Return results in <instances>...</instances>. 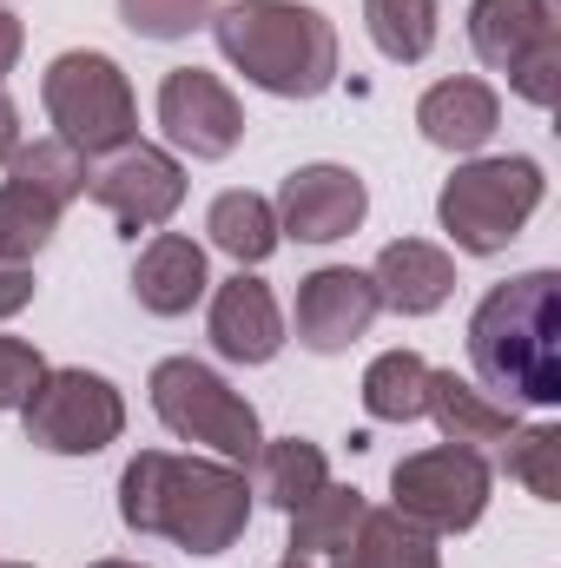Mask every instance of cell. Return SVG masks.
<instances>
[{"label": "cell", "instance_id": "6da1fadb", "mask_svg": "<svg viewBox=\"0 0 561 568\" xmlns=\"http://www.w3.org/2000/svg\"><path fill=\"white\" fill-rule=\"evenodd\" d=\"M120 516L133 536H165L185 556H225L252 523V483L232 463L140 449L120 476Z\"/></svg>", "mask_w": 561, "mask_h": 568}, {"label": "cell", "instance_id": "7a4b0ae2", "mask_svg": "<svg viewBox=\"0 0 561 568\" xmlns=\"http://www.w3.org/2000/svg\"><path fill=\"white\" fill-rule=\"evenodd\" d=\"M469 364L509 404H561V278L522 272L496 284L469 317Z\"/></svg>", "mask_w": 561, "mask_h": 568}, {"label": "cell", "instance_id": "3957f363", "mask_svg": "<svg viewBox=\"0 0 561 568\" xmlns=\"http://www.w3.org/2000/svg\"><path fill=\"white\" fill-rule=\"evenodd\" d=\"M218 53L278 100H317L337 80V27L297 0H232L212 13Z\"/></svg>", "mask_w": 561, "mask_h": 568}, {"label": "cell", "instance_id": "277c9868", "mask_svg": "<svg viewBox=\"0 0 561 568\" xmlns=\"http://www.w3.org/2000/svg\"><path fill=\"white\" fill-rule=\"evenodd\" d=\"M542 192H549V179H542L536 159H469L442 185L436 219L462 252L489 258V252H509V239L536 219Z\"/></svg>", "mask_w": 561, "mask_h": 568}, {"label": "cell", "instance_id": "5b68a950", "mask_svg": "<svg viewBox=\"0 0 561 568\" xmlns=\"http://www.w3.org/2000/svg\"><path fill=\"white\" fill-rule=\"evenodd\" d=\"M152 410H159V424L172 429V436L205 443V449H218L225 463H252L258 443H265L258 410H252L218 371H205V364H192V357H165V364L152 371Z\"/></svg>", "mask_w": 561, "mask_h": 568}, {"label": "cell", "instance_id": "8992f818", "mask_svg": "<svg viewBox=\"0 0 561 568\" xmlns=\"http://www.w3.org/2000/svg\"><path fill=\"white\" fill-rule=\"evenodd\" d=\"M47 120L60 126V140H73L80 152H120L140 133V106L133 87L120 73V60L106 53H60L40 80Z\"/></svg>", "mask_w": 561, "mask_h": 568}, {"label": "cell", "instance_id": "52a82bcc", "mask_svg": "<svg viewBox=\"0 0 561 568\" xmlns=\"http://www.w3.org/2000/svg\"><path fill=\"white\" fill-rule=\"evenodd\" d=\"M469 47L489 73H509V87L529 106H555V80H561L555 0H476L469 7Z\"/></svg>", "mask_w": 561, "mask_h": 568}, {"label": "cell", "instance_id": "ba28073f", "mask_svg": "<svg viewBox=\"0 0 561 568\" xmlns=\"http://www.w3.org/2000/svg\"><path fill=\"white\" fill-rule=\"evenodd\" d=\"M390 496H397V516H410L417 529L462 536L489 509V463H482V449L436 443V449H417L390 469Z\"/></svg>", "mask_w": 561, "mask_h": 568}, {"label": "cell", "instance_id": "9c48e42d", "mask_svg": "<svg viewBox=\"0 0 561 568\" xmlns=\"http://www.w3.org/2000/svg\"><path fill=\"white\" fill-rule=\"evenodd\" d=\"M20 424H27V443L53 456H100L106 443H120L126 404L100 371H47L20 404Z\"/></svg>", "mask_w": 561, "mask_h": 568}, {"label": "cell", "instance_id": "30bf717a", "mask_svg": "<svg viewBox=\"0 0 561 568\" xmlns=\"http://www.w3.org/2000/svg\"><path fill=\"white\" fill-rule=\"evenodd\" d=\"M86 192L113 212V225H120L126 239H140V232H159V225L178 212V199H185V172H178L172 152L133 140L86 179Z\"/></svg>", "mask_w": 561, "mask_h": 568}, {"label": "cell", "instance_id": "8fae6325", "mask_svg": "<svg viewBox=\"0 0 561 568\" xmlns=\"http://www.w3.org/2000/svg\"><path fill=\"white\" fill-rule=\"evenodd\" d=\"M159 126L165 140L192 159H225L232 145L245 140V106L238 93L205 73V67H172L165 87H159Z\"/></svg>", "mask_w": 561, "mask_h": 568}, {"label": "cell", "instance_id": "7c38bea8", "mask_svg": "<svg viewBox=\"0 0 561 568\" xmlns=\"http://www.w3.org/2000/svg\"><path fill=\"white\" fill-rule=\"evenodd\" d=\"M272 212H278V232H290L297 245H330V239H350L364 225L370 192L344 165H297Z\"/></svg>", "mask_w": 561, "mask_h": 568}, {"label": "cell", "instance_id": "4fadbf2b", "mask_svg": "<svg viewBox=\"0 0 561 568\" xmlns=\"http://www.w3.org/2000/svg\"><path fill=\"white\" fill-rule=\"evenodd\" d=\"M377 284L350 265H324L297 284V344L330 357V351H350L370 324H377Z\"/></svg>", "mask_w": 561, "mask_h": 568}, {"label": "cell", "instance_id": "5bb4252c", "mask_svg": "<svg viewBox=\"0 0 561 568\" xmlns=\"http://www.w3.org/2000/svg\"><path fill=\"white\" fill-rule=\"evenodd\" d=\"M212 344L232 364H272L284 344V317H278L272 284L252 278V272L218 284V297H212Z\"/></svg>", "mask_w": 561, "mask_h": 568}, {"label": "cell", "instance_id": "9a60e30c", "mask_svg": "<svg viewBox=\"0 0 561 568\" xmlns=\"http://www.w3.org/2000/svg\"><path fill=\"white\" fill-rule=\"evenodd\" d=\"M364 496L357 489H337L324 483L304 509H290V549L284 562L297 568H350V549H357V529H364Z\"/></svg>", "mask_w": 561, "mask_h": 568}, {"label": "cell", "instance_id": "2e32d148", "mask_svg": "<svg viewBox=\"0 0 561 568\" xmlns=\"http://www.w3.org/2000/svg\"><path fill=\"white\" fill-rule=\"evenodd\" d=\"M377 304H390V311H404V317H429L449 291H456V265H449V252L442 245H422V239H397V245H384L377 252Z\"/></svg>", "mask_w": 561, "mask_h": 568}, {"label": "cell", "instance_id": "e0dca14e", "mask_svg": "<svg viewBox=\"0 0 561 568\" xmlns=\"http://www.w3.org/2000/svg\"><path fill=\"white\" fill-rule=\"evenodd\" d=\"M417 126H422V140L442 145V152H476V145L496 140L502 100L482 80H436L417 100Z\"/></svg>", "mask_w": 561, "mask_h": 568}, {"label": "cell", "instance_id": "ac0fdd59", "mask_svg": "<svg viewBox=\"0 0 561 568\" xmlns=\"http://www.w3.org/2000/svg\"><path fill=\"white\" fill-rule=\"evenodd\" d=\"M205 252L185 239V232H152V245L133 265V297H140L152 317H185L198 297H205Z\"/></svg>", "mask_w": 561, "mask_h": 568}, {"label": "cell", "instance_id": "d6986e66", "mask_svg": "<svg viewBox=\"0 0 561 568\" xmlns=\"http://www.w3.org/2000/svg\"><path fill=\"white\" fill-rule=\"evenodd\" d=\"M422 417H436V429L456 443V449H489V443H509L516 436V404H489L482 384L456 377V371H429V404Z\"/></svg>", "mask_w": 561, "mask_h": 568}, {"label": "cell", "instance_id": "ffe728a7", "mask_svg": "<svg viewBox=\"0 0 561 568\" xmlns=\"http://www.w3.org/2000/svg\"><path fill=\"white\" fill-rule=\"evenodd\" d=\"M205 232H212V245H218L225 258H238V272H245V265H265L284 239L272 199H258V192H218L212 212H205Z\"/></svg>", "mask_w": 561, "mask_h": 568}, {"label": "cell", "instance_id": "44dd1931", "mask_svg": "<svg viewBox=\"0 0 561 568\" xmlns=\"http://www.w3.org/2000/svg\"><path fill=\"white\" fill-rule=\"evenodd\" d=\"M258 496L272 503V509H304L324 483H330V463H324V449L317 443H304V436H278V443H258Z\"/></svg>", "mask_w": 561, "mask_h": 568}, {"label": "cell", "instance_id": "7402d4cb", "mask_svg": "<svg viewBox=\"0 0 561 568\" xmlns=\"http://www.w3.org/2000/svg\"><path fill=\"white\" fill-rule=\"evenodd\" d=\"M350 568H442V556H436V536L417 529L410 516H397V509H364Z\"/></svg>", "mask_w": 561, "mask_h": 568}, {"label": "cell", "instance_id": "603a6c76", "mask_svg": "<svg viewBox=\"0 0 561 568\" xmlns=\"http://www.w3.org/2000/svg\"><path fill=\"white\" fill-rule=\"evenodd\" d=\"M422 404H429V364L417 351H384L364 371V410L377 424H417Z\"/></svg>", "mask_w": 561, "mask_h": 568}, {"label": "cell", "instance_id": "cb8c5ba5", "mask_svg": "<svg viewBox=\"0 0 561 568\" xmlns=\"http://www.w3.org/2000/svg\"><path fill=\"white\" fill-rule=\"evenodd\" d=\"M7 172H13V185H27V192H40L47 205H73L80 192H86V152L73 140H33V145H20L13 159H7Z\"/></svg>", "mask_w": 561, "mask_h": 568}, {"label": "cell", "instance_id": "d4e9b609", "mask_svg": "<svg viewBox=\"0 0 561 568\" xmlns=\"http://www.w3.org/2000/svg\"><path fill=\"white\" fill-rule=\"evenodd\" d=\"M364 27H370L384 60L417 67L436 47V0H364Z\"/></svg>", "mask_w": 561, "mask_h": 568}, {"label": "cell", "instance_id": "484cf974", "mask_svg": "<svg viewBox=\"0 0 561 568\" xmlns=\"http://www.w3.org/2000/svg\"><path fill=\"white\" fill-rule=\"evenodd\" d=\"M53 225H60V205H47L40 192H27L13 179L0 185V265H33L47 252Z\"/></svg>", "mask_w": 561, "mask_h": 568}, {"label": "cell", "instance_id": "4316f807", "mask_svg": "<svg viewBox=\"0 0 561 568\" xmlns=\"http://www.w3.org/2000/svg\"><path fill=\"white\" fill-rule=\"evenodd\" d=\"M502 469H509L529 496L555 503V496H561V429L555 424L516 429V436L502 443Z\"/></svg>", "mask_w": 561, "mask_h": 568}, {"label": "cell", "instance_id": "83f0119b", "mask_svg": "<svg viewBox=\"0 0 561 568\" xmlns=\"http://www.w3.org/2000/svg\"><path fill=\"white\" fill-rule=\"evenodd\" d=\"M218 0H120V20L140 33V40H185L192 27L212 20Z\"/></svg>", "mask_w": 561, "mask_h": 568}, {"label": "cell", "instance_id": "f1b7e54d", "mask_svg": "<svg viewBox=\"0 0 561 568\" xmlns=\"http://www.w3.org/2000/svg\"><path fill=\"white\" fill-rule=\"evenodd\" d=\"M47 377V364H40V351L33 344H20V337H0V410H20L27 397H33V384Z\"/></svg>", "mask_w": 561, "mask_h": 568}, {"label": "cell", "instance_id": "f546056e", "mask_svg": "<svg viewBox=\"0 0 561 568\" xmlns=\"http://www.w3.org/2000/svg\"><path fill=\"white\" fill-rule=\"evenodd\" d=\"M27 304H33V272L27 265H0V317H13Z\"/></svg>", "mask_w": 561, "mask_h": 568}, {"label": "cell", "instance_id": "4dcf8cb0", "mask_svg": "<svg viewBox=\"0 0 561 568\" xmlns=\"http://www.w3.org/2000/svg\"><path fill=\"white\" fill-rule=\"evenodd\" d=\"M20 47H27V33H20V20L0 7V80L13 73V60H20Z\"/></svg>", "mask_w": 561, "mask_h": 568}, {"label": "cell", "instance_id": "1f68e13d", "mask_svg": "<svg viewBox=\"0 0 561 568\" xmlns=\"http://www.w3.org/2000/svg\"><path fill=\"white\" fill-rule=\"evenodd\" d=\"M13 152H20V113H13V100L0 93V165H7Z\"/></svg>", "mask_w": 561, "mask_h": 568}, {"label": "cell", "instance_id": "d6a6232c", "mask_svg": "<svg viewBox=\"0 0 561 568\" xmlns=\"http://www.w3.org/2000/svg\"><path fill=\"white\" fill-rule=\"evenodd\" d=\"M93 568H145V562H93Z\"/></svg>", "mask_w": 561, "mask_h": 568}, {"label": "cell", "instance_id": "836d02e7", "mask_svg": "<svg viewBox=\"0 0 561 568\" xmlns=\"http://www.w3.org/2000/svg\"><path fill=\"white\" fill-rule=\"evenodd\" d=\"M0 568H33V562H0Z\"/></svg>", "mask_w": 561, "mask_h": 568}, {"label": "cell", "instance_id": "e575fe53", "mask_svg": "<svg viewBox=\"0 0 561 568\" xmlns=\"http://www.w3.org/2000/svg\"><path fill=\"white\" fill-rule=\"evenodd\" d=\"M284 568H297V562H284Z\"/></svg>", "mask_w": 561, "mask_h": 568}]
</instances>
